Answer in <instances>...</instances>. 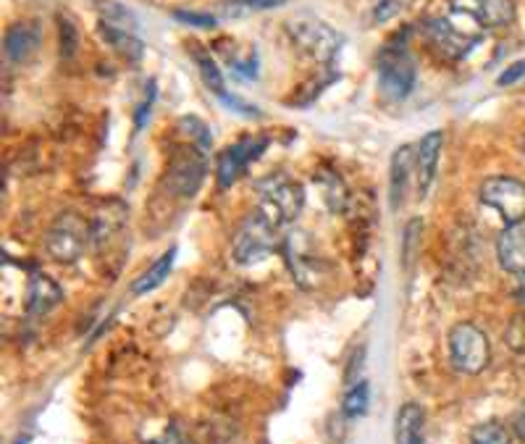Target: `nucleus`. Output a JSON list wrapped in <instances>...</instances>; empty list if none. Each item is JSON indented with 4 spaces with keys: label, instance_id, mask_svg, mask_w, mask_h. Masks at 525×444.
<instances>
[{
    "label": "nucleus",
    "instance_id": "nucleus-7",
    "mask_svg": "<svg viewBox=\"0 0 525 444\" xmlns=\"http://www.w3.org/2000/svg\"><path fill=\"white\" fill-rule=\"evenodd\" d=\"M480 203L497 211L507 224L525 221V185L515 177H491L480 185Z\"/></svg>",
    "mask_w": 525,
    "mask_h": 444
},
{
    "label": "nucleus",
    "instance_id": "nucleus-16",
    "mask_svg": "<svg viewBox=\"0 0 525 444\" xmlns=\"http://www.w3.org/2000/svg\"><path fill=\"white\" fill-rule=\"evenodd\" d=\"M5 56H8V61L11 64H26L35 53H37V47H40V32H37V26H32V24H14L8 32H5Z\"/></svg>",
    "mask_w": 525,
    "mask_h": 444
},
{
    "label": "nucleus",
    "instance_id": "nucleus-1",
    "mask_svg": "<svg viewBox=\"0 0 525 444\" xmlns=\"http://www.w3.org/2000/svg\"><path fill=\"white\" fill-rule=\"evenodd\" d=\"M302 208H305V187L299 185L298 179H292L287 174H274L260 185L257 211L263 213L266 218H271L278 229L298 221Z\"/></svg>",
    "mask_w": 525,
    "mask_h": 444
},
{
    "label": "nucleus",
    "instance_id": "nucleus-33",
    "mask_svg": "<svg viewBox=\"0 0 525 444\" xmlns=\"http://www.w3.org/2000/svg\"><path fill=\"white\" fill-rule=\"evenodd\" d=\"M523 153H525V142H523Z\"/></svg>",
    "mask_w": 525,
    "mask_h": 444
},
{
    "label": "nucleus",
    "instance_id": "nucleus-9",
    "mask_svg": "<svg viewBox=\"0 0 525 444\" xmlns=\"http://www.w3.org/2000/svg\"><path fill=\"white\" fill-rule=\"evenodd\" d=\"M423 29H426V37H429L431 47L439 56L449 58V61L465 58L476 47L480 37V32H470L468 26L457 24L455 16L452 19H441V16L439 19H429Z\"/></svg>",
    "mask_w": 525,
    "mask_h": 444
},
{
    "label": "nucleus",
    "instance_id": "nucleus-17",
    "mask_svg": "<svg viewBox=\"0 0 525 444\" xmlns=\"http://www.w3.org/2000/svg\"><path fill=\"white\" fill-rule=\"evenodd\" d=\"M397 444H423L426 439V410L418 402H405L394 423Z\"/></svg>",
    "mask_w": 525,
    "mask_h": 444
},
{
    "label": "nucleus",
    "instance_id": "nucleus-10",
    "mask_svg": "<svg viewBox=\"0 0 525 444\" xmlns=\"http://www.w3.org/2000/svg\"><path fill=\"white\" fill-rule=\"evenodd\" d=\"M268 147V137H242L234 145H228L227 150L218 156V166H216V174H218V187L227 189L231 187L247 168L252 166V161L260 158V153Z\"/></svg>",
    "mask_w": 525,
    "mask_h": 444
},
{
    "label": "nucleus",
    "instance_id": "nucleus-32",
    "mask_svg": "<svg viewBox=\"0 0 525 444\" xmlns=\"http://www.w3.org/2000/svg\"><path fill=\"white\" fill-rule=\"evenodd\" d=\"M16 444H26V439H19V442H16Z\"/></svg>",
    "mask_w": 525,
    "mask_h": 444
},
{
    "label": "nucleus",
    "instance_id": "nucleus-20",
    "mask_svg": "<svg viewBox=\"0 0 525 444\" xmlns=\"http://www.w3.org/2000/svg\"><path fill=\"white\" fill-rule=\"evenodd\" d=\"M124 221H126V211L121 206H103L97 218L92 221V245H97V247L108 245L114 237L121 234Z\"/></svg>",
    "mask_w": 525,
    "mask_h": 444
},
{
    "label": "nucleus",
    "instance_id": "nucleus-5",
    "mask_svg": "<svg viewBox=\"0 0 525 444\" xmlns=\"http://www.w3.org/2000/svg\"><path fill=\"white\" fill-rule=\"evenodd\" d=\"M449 358L459 374H480L491 360L489 337L470 321L455 324L449 331Z\"/></svg>",
    "mask_w": 525,
    "mask_h": 444
},
{
    "label": "nucleus",
    "instance_id": "nucleus-25",
    "mask_svg": "<svg viewBox=\"0 0 525 444\" xmlns=\"http://www.w3.org/2000/svg\"><path fill=\"white\" fill-rule=\"evenodd\" d=\"M470 444H512V439L504 423L483 421L470 431Z\"/></svg>",
    "mask_w": 525,
    "mask_h": 444
},
{
    "label": "nucleus",
    "instance_id": "nucleus-31",
    "mask_svg": "<svg viewBox=\"0 0 525 444\" xmlns=\"http://www.w3.org/2000/svg\"><path fill=\"white\" fill-rule=\"evenodd\" d=\"M515 434H518V439L525 444V405L518 410V416H515Z\"/></svg>",
    "mask_w": 525,
    "mask_h": 444
},
{
    "label": "nucleus",
    "instance_id": "nucleus-22",
    "mask_svg": "<svg viewBox=\"0 0 525 444\" xmlns=\"http://www.w3.org/2000/svg\"><path fill=\"white\" fill-rule=\"evenodd\" d=\"M195 61H197V69L203 74V82H206V87L213 95H218L224 103H227L231 95L227 93V85H224V74L221 69L216 66V61L207 56L206 50H195Z\"/></svg>",
    "mask_w": 525,
    "mask_h": 444
},
{
    "label": "nucleus",
    "instance_id": "nucleus-19",
    "mask_svg": "<svg viewBox=\"0 0 525 444\" xmlns=\"http://www.w3.org/2000/svg\"><path fill=\"white\" fill-rule=\"evenodd\" d=\"M316 185H318L320 197L326 203V208L331 213H344L347 203H349V192L344 187L342 177L331 168H320L316 174Z\"/></svg>",
    "mask_w": 525,
    "mask_h": 444
},
{
    "label": "nucleus",
    "instance_id": "nucleus-27",
    "mask_svg": "<svg viewBox=\"0 0 525 444\" xmlns=\"http://www.w3.org/2000/svg\"><path fill=\"white\" fill-rule=\"evenodd\" d=\"M420 234H423V221L420 218H412L408 224V229L402 234V260L405 266L410 268L412 266V256L420 250Z\"/></svg>",
    "mask_w": 525,
    "mask_h": 444
},
{
    "label": "nucleus",
    "instance_id": "nucleus-18",
    "mask_svg": "<svg viewBox=\"0 0 525 444\" xmlns=\"http://www.w3.org/2000/svg\"><path fill=\"white\" fill-rule=\"evenodd\" d=\"M97 16H100V32H121V35H137V16L116 3V0H100L97 3Z\"/></svg>",
    "mask_w": 525,
    "mask_h": 444
},
{
    "label": "nucleus",
    "instance_id": "nucleus-6",
    "mask_svg": "<svg viewBox=\"0 0 525 444\" xmlns=\"http://www.w3.org/2000/svg\"><path fill=\"white\" fill-rule=\"evenodd\" d=\"M206 179V153L197 145H179L171 158H168V171H166V185L174 195L192 197Z\"/></svg>",
    "mask_w": 525,
    "mask_h": 444
},
{
    "label": "nucleus",
    "instance_id": "nucleus-29",
    "mask_svg": "<svg viewBox=\"0 0 525 444\" xmlns=\"http://www.w3.org/2000/svg\"><path fill=\"white\" fill-rule=\"evenodd\" d=\"M523 76H525V58L523 61H515L510 69H504L502 74H500V79H497V85L507 87V85H515V82H520Z\"/></svg>",
    "mask_w": 525,
    "mask_h": 444
},
{
    "label": "nucleus",
    "instance_id": "nucleus-4",
    "mask_svg": "<svg viewBox=\"0 0 525 444\" xmlns=\"http://www.w3.org/2000/svg\"><path fill=\"white\" fill-rule=\"evenodd\" d=\"M278 227H276L271 218H266L260 211H255L239 227V232L231 242V256L237 263L242 266H252V263H260L263 257H268L278 245Z\"/></svg>",
    "mask_w": 525,
    "mask_h": 444
},
{
    "label": "nucleus",
    "instance_id": "nucleus-11",
    "mask_svg": "<svg viewBox=\"0 0 525 444\" xmlns=\"http://www.w3.org/2000/svg\"><path fill=\"white\" fill-rule=\"evenodd\" d=\"M452 14H459L476 24L479 29H500L515 19L512 0H449Z\"/></svg>",
    "mask_w": 525,
    "mask_h": 444
},
{
    "label": "nucleus",
    "instance_id": "nucleus-30",
    "mask_svg": "<svg viewBox=\"0 0 525 444\" xmlns=\"http://www.w3.org/2000/svg\"><path fill=\"white\" fill-rule=\"evenodd\" d=\"M74 47H76V32H74V24L61 22V50H64V56H66V58L74 53Z\"/></svg>",
    "mask_w": 525,
    "mask_h": 444
},
{
    "label": "nucleus",
    "instance_id": "nucleus-2",
    "mask_svg": "<svg viewBox=\"0 0 525 444\" xmlns=\"http://www.w3.org/2000/svg\"><path fill=\"white\" fill-rule=\"evenodd\" d=\"M92 245V224L79 213H61L45 237L47 256L56 263H76Z\"/></svg>",
    "mask_w": 525,
    "mask_h": 444
},
{
    "label": "nucleus",
    "instance_id": "nucleus-28",
    "mask_svg": "<svg viewBox=\"0 0 525 444\" xmlns=\"http://www.w3.org/2000/svg\"><path fill=\"white\" fill-rule=\"evenodd\" d=\"M174 16L184 24H192V26H203V29H210L216 26V16L210 14H197V11H174Z\"/></svg>",
    "mask_w": 525,
    "mask_h": 444
},
{
    "label": "nucleus",
    "instance_id": "nucleus-26",
    "mask_svg": "<svg viewBox=\"0 0 525 444\" xmlns=\"http://www.w3.org/2000/svg\"><path fill=\"white\" fill-rule=\"evenodd\" d=\"M179 129H182L184 135L189 137V142H192V145H197L203 153H207V150L213 147V135H210V129H207L206 121H200L197 116L179 118Z\"/></svg>",
    "mask_w": 525,
    "mask_h": 444
},
{
    "label": "nucleus",
    "instance_id": "nucleus-13",
    "mask_svg": "<svg viewBox=\"0 0 525 444\" xmlns=\"http://www.w3.org/2000/svg\"><path fill=\"white\" fill-rule=\"evenodd\" d=\"M497 257L507 274L525 279V221L510 224L497 242Z\"/></svg>",
    "mask_w": 525,
    "mask_h": 444
},
{
    "label": "nucleus",
    "instance_id": "nucleus-14",
    "mask_svg": "<svg viewBox=\"0 0 525 444\" xmlns=\"http://www.w3.org/2000/svg\"><path fill=\"white\" fill-rule=\"evenodd\" d=\"M410 179H415V145H402L391 156V168H389V197H391V206H399L405 200V192L410 187Z\"/></svg>",
    "mask_w": 525,
    "mask_h": 444
},
{
    "label": "nucleus",
    "instance_id": "nucleus-23",
    "mask_svg": "<svg viewBox=\"0 0 525 444\" xmlns=\"http://www.w3.org/2000/svg\"><path fill=\"white\" fill-rule=\"evenodd\" d=\"M287 0H221V14L224 16H250L257 11H271V8H281Z\"/></svg>",
    "mask_w": 525,
    "mask_h": 444
},
{
    "label": "nucleus",
    "instance_id": "nucleus-12",
    "mask_svg": "<svg viewBox=\"0 0 525 444\" xmlns=\"http://www.w3.org/2000/svg\"><path fill=\"white\" fill-rule=\"evenodd\" d=\"M441 132H429L423 140L415 145V195L418 200H426L434 187L436 174H439V158H441Z\"/></svg>",
    "mask_w": 525,
    "mask_h": 444
},
{
    "label": "nucleus",
    "instance_id": "nucleus-15",
    "mask_svg": "<svg viewBox=\"0 0 525 444\" xmlns=\"http://www.w3.org/2000/svg\"><path fill=\"white\" fill-rule=\"evenodd\" d=\"M64 300V289L45 274H32L26 284V313L29 316H45L56 305Z\"/></svg>",
    "mask_w": 525,
    "mask_h": 444
},
{
    "label": "nucleus",
    "instance_id": "nucleus-8",
    "mask_svg": "<svg viewBox=\"0 0 525 444\" xmlns=\"http://www.w3.org/2000/svg\"><path fill=\"white\" fill-rule=\"evenodd\" d=\"M379 85L391 100H405L415 87V61L405 47H384L379 58Z\"/></svg>",
    "mask_w": 525,
    "mask_h": 444
},
{
    "label": "nucleus",
    "instance_id": "nucleus-21",
    "mask_svg": "<svg viewBox=\"0 0 525 444\" xmlns=\"http://www.w3.org/2000/svg\"><path fill=\"white\" fill-rule=\"evenodd\" d=\"M174 260H177V247H171L168 253H163V256L139 277L135 284H132V292H135V298H142V295H150L153 289H158L163 281L168 279V274H171V268H174Z\"/></svg>",
    "mask_w": 525,
    "mask_h": 444
},
{
    "label": "nucleus",
    "instance_id": "nucleus-3",
    "mask_svg": "<svg viewBox=\"0 0 525 444\" xmlns=\"http://www.w3.org/2000/svg\"><path fill=\"white\" fill-rule=\"evenodd\" d=\"M287 32L292 37V43L299 47V53H305L308 58H313L316 64H331L344 45V37L320 22L316 16H298L287 24Z\"/></svg>",
    "mask_w": 525,
    "mask_h": 444
},
{
    "label": "nucleus",
    "instance_id": "nucleus-24",
    "mask_svg": "<svg viewBox=\"0 0 525 444\" xmlns=\"http://www.w3.org/2000/svg\"><path fill=\"white\" fill-rule=\"evenodd\" d=\"M368 402H370V387H368V381L352 384L349 392L344 395V416H347V419H360V416H366Z\"/></svg>",
    "mask_w": 525,
    "mask_h": 444
}]
</instances>
